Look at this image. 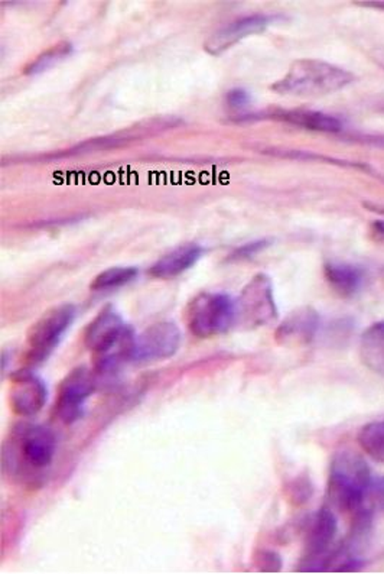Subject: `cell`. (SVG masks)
I'll return each mask as SVG.
<instances>
[{
  "instance_id": "7c38bea8",
  "label": "cell",
  "mask_w": 384,
  "mask_h": 574,
  "mask_svg": "<svg viewBox=\"0 0 384 574\" xmlns=\"http://www.w3.org/2000/svg\"><path fill=\"white\" fill-rule=\"evenodd\" d=\"M274 17L271 15L256 14L240 17L230 24L224 25L223 28L214 32L206 44L204 49L209 56H219L221 52L230 49L241 39L251 37V35L261 34L264 29L271 27Z\"/></svg>"
},
{
  "instance_id": "3957f363",
  "label": "cell",
  "mask_w": 384,
  "mask_h": 574,
  "mask_svg": "<svg viewBox=\"0 0 384 574\" xmlns=\"http://www.w3.org/2000/svg\"><path fill=\"white\" fill-rule=\"evenodd\" d=\"M353 81V74L321 59H296L272 90L281 96L319 97L336 93Z\"/></svg>"
},
{
  "instance_id": "484cf974",
  "label": "cell",
  "mask_w": 384,
  "mask_h": 574,
  "mask_svg": "<svg viewBox=\"0 0 384 574\" xmlns=\"http://www.w3.org/2000/svg\"><path fill=\"white\" fill-rule=\"evenodd\" d=\"M371 228H373V232L384 240V220H376Z\"/></svg>"
},
{
  "instance_id": "e0dca14e",
  "label": "cell",
  "mask_w": 384,
  "mask_h": 574,
  "mask_svg": "<svg viewBox=\"0 0 384 574\" xmlns=\"http://www.w3.org/2000/svg\"><path fill=\"white\" fill-rule=\"evenodd\" d=\"M360 357L364 367L384 377V322L374 323L361 335Z\"/></svg>"
},
{
  "instance_id": "30bf717a",
  "label": "cell",
  "mask_w": 384,
  "mask_h": 574,
  "mask_svg": "<svg viewBox=\"0 0 384 574\" xmlns=\"http://www.w3.org/2000/svg\"><path fill=\"white\" fill-rule=\"evenodd\" d=\"M181 345V330L174 322L154 323L141 335H136L133 359L136 364H151L169 359L176 355Z\"/></svg>"
},
{
  "instance_id": "4fadbf2b",
  "label": "cell",
  "mask_w": 384,
  "mask_h": 574,
  "mask_svg": "<svg viewBox=\"0 0 384 574\" xmlns=\"http://www.w3.org/2000/svg\"><path fill=\"white\" fill-rule=\"evenodd\" d=\"M319 324H321V320L315 308H298L278 325V329L274 332V340L281 346H306L315 339Z\"/></svg>"
},
{
  "instance_id": "ba28073f",
  "label": "cell",
  "mask_w": 384,
  "mask_h": 574,
  "mask_svg": "<svg viewBox=\"0 0 384 574\" xmlns=\"http://www.w3.org/2000/svg\"><path fill=\"white\" fill-rule=\"evenodd\" d=\"M278 317L273 285L266 273H256L237 300V320L247 329L268 324Z\"/></svg>"
},
{
  "instance_id": "5bb4252c",
  "label": "cell",
  "mask_w": 384,
  "mask_h": 574,
  "mask_svg": "<svg viewBox=\"0 0 384 574\" xmlns=\"http://www.w3.org/2000/svg\"><path fill=\"white\" fill-rule=\"evenodd\" d=\"M203 252V248L196 243L179 246L172 252L162 256L161 260H156L149 270V275L158 280H172V278L179 277L181 273L191 270L198 262Z\"/></svg>"
},
{
  "instance_id": "52a82bcc",
  "label": "cell",
  "mask_w": 384,
  "mask_h": 574,
  "mask_svg": "<svg viewBox=\"0 0 384 574\" xmlns=\"http://www.w3.org/2000/svg\"><path fill=\"white\" fill-rule=\"evenodd\" d=\"M97 387L96 372L89 367H74L59 382L55 412L67 426L76 424L84 415V405Z\"/></svg>"
},
{
  "instance_id": "5b68a950",
  "label": "cell",
  "mask_w": 384,
  "mask_h": 574,
  "mask_svg": "<svg viewBox=\"0 0 384 574\" xmlns=\"http://www.w3.org/2000/svg\"><path fill=\"white\" fill-rule=\"evenodd\" d=\"M186 319L199 339L226 335L237 322V302L224 292H201L187 307Z\"/></svg>"
},
{
  "instance_id": "277c9868",
  "label": "cell",
  "mask_w": 384,
  "mask_h": 574,
  "mask_svg": "<svg viewBox=\"0 0 384 574\" xmlns=\"http://www.w3.org/2000/svg\"><path fill=\"white\" fill-rule=\"evenodd\" d=\"M55 449L57 440L51 430L37 424H19L5 444L4 462L15 473L21 471V466L27 467V471H44L54 461Z\"/></svg>"
},
{
  "instance_id": "44dd1931",
  "label": "cell",
  "mask_w": 384,
  "mask_h": 574,
  "mask_svg": "<svg viewBox=\"0 0 384 574\" xmlns=\"http://www.w3.org/2000/svg\"><path fill=\"white\" fill-rule=\"evenodd\" d=\"M313 494V484L309 481L308 476H299L293 479L286 488V496L293 505H302L305 504Z\"/></svg>"
},
{
  "instance_id": "9a60e30c",
  "label": "cell",
  "mask_w": 384,
  "mask_h": 574,
  "mask_svg": "<svg viewBox=\"0 0 384 574\" xmlns=\"http://www.w3.org/2000/svg\"><path fill=\"white\" fill-rule=\"evenodd\" d=\"M324 272L328 284L341 297H353L363 287V270L351 263L326 262Z\"/></svg>"
},
{
  "instance_id": "d4e9b609",
  "label": "cell",
  "mask_w": 384,
  "mask_h": 574,
  "mask_svg": "<svg viewBox=\"0 0 384 574\" xmlns=\"http://www.w3.org/2000/svg\"><path fill=\"white\" fill-rule=\"evenodd\" d=\"M358 6H366V7H374V9H379V11H384V0H374V2H357Z\"/></svg>"
},
{
  "instance_id": "603a6c76",
  "label": "cell",
  "mask_w": 384,
  "mask_h": 574,
  "mask_svg": "<svg viewBox=\"0 0 384 574\" xmlns=\"http://www.w3.org/2000/svg\"><path fill=\"white\" fill-rule=\"evenodd\" d=\"M268 246V240H254V242L247 243V245H243L241 248H239V250H234L233 255L230 256V260H251L254 255H258L261 250H266Z\"/></svg>"
},
{
  "instance_id": "8fae6325",
  "label": "cell",
  "mask_w": 384,
  "mask_h": 574,
  "mask_svg": "<svg viewBox=\"0 0 384 574\" xmlns=\"http://www.w3.org/2000/svg\"><path fill=\"white\" fill-rule=\"evenodd\" d=\"M47 399V385L31 369H21L12 374L7 402L14 414L21 417L37 415L44 409Z\"/></svg>"
},
{
  "instance_id": "9c48e42d",
  "label": "cell",
  "mask_w": 384,
  "mask_h": 574,
  "mask_svg": "<svg viewBox=\"0 0 384 574\" xmlns=\"http://www.w3.org/2000/svg\"><path fill=\"white\" fill-rule=\"evenodd\" d=\"M336 528L338 523L333 509L324 506L316 512L306 529L305 553L299 564V571H325L326 558L333 551L331 546L336 540Z\"/></svg>"
},
{
  "instance_id": "ac0fdd59",
  "label": "cell",
  "mask_w": 384,
  "mask_h": 574,
  "mask_svg": "<svg viewBox=\"0 0 384 574\" xmlns=\"http://www.w3.org/2000/svg\"><path fill=\"white\" fill-rule=\"evenodd\" d=\"M357 439L373 461L384 464V421L368 422L360 430Z\"/></svg>"
},
{
  "instance_id": "2e32d148",
  "label": "cell",
  "mask_w": 384,
  "mask_h": 574,
  "mask_svg": "<svg viewBox=\"0 0 384 574\" xmlns=\"http://www.w3.org/2000/svg\"><path fill=\"white\" fill-rule=\"evenodd\" d=\"M279 121L288 122L292 125L301 126L309 131L336 133L343 129V122L336 116L323 112L314 111H281L272 114Z\"/></svg>"
},
{
  "instance_id": "8992f818",
  "label": "cell",
  "mask_w": 384,
  "mask_h": 574,
  "mask_svg": "<svg viewBox=\"0 0 384 574\" xmlns=\"http://www.w3.org/2000/svg\"><path fill=\"white\" fill-rule=\"evenodd\" d=\"M76 319V307L59 304L49 308L27 330L25 360L29 365H39L51 356L62 335Z\"/></svg>"
},
{
  "instance_id": "7402d4cb",
  "label": "cell",
  "mask_w": 384,
  "mask_h": 574,
  "mask_svg": "<svg viewBox=\"0 0 384 574\" xmlns=\"http://www.w3.org/2000/svg\"><path fill=\"white\" fill-rule=\"evenodd\" d=\"M281 556L274 551L263 550L256 554V568L263 573H278L282 570Z\"/></svg>"
},
{
  "instance_id": "6da1fadb",
  "label": "cell",
  "mask_w": 384,
  "mask_h": 574,
  "mask_svg": "<svg viewBox=\"0 0 384 574\" xmlns=\"http://www.w3.org/2000/svg\"><path fill=\"white\" fill-rule=\"evenodd\" d=\"M84 343L93 356V369L100 377L116 374L133 359L136 335L113 305H107L90 323Z\"/></svg>"
},
{
  "instance_id": "ffe728a7",
  "label": "cell",
  "mask_w": 384,
  "mask_h": 574,
  "mask_svg": "<svg viewBox=\"0 0 384 574\" xmlns=\"http://www.w3.org/2000/svg\"><path fill=\"white\" fill-rule=\"evenodd\" d=\"M72 52V46L69 42H59L52 48L47 49L42 52L41 56L32 61L31 64H27L25 67V74L27 76H35V74H41L47 69H52L55 64H59L61 59L67 58Z\"/></svg>"
},
{
  "instance_id": "cb8c5ba5",
  "label": "cell",
  "mask_w": 384,
  "mask_h": 574,
  "mask_svg": "<svg viewBox=\"0 0 384 574\" xmlns=\"http://www.w3.org/2000/svg\"><path fill=\"white\" fill-rule=\"evenodd\" d=\"M226 101L229 104V108L240 111V109L247 108L251 104V93L244 90V89H233V90L226 94Z\"/></svg>"
},
{
  "instance_id": "d6986e66",
  "label": "cell",
  "mask_w": 384,
  "mask_h": 574,
  "mask_svg": "<svg viewBox=\"0 0 384 574\" xmlns=\"http://www.w3.org/2000/svg\"><path fill=\"white\" fill-rule=\"evenodd\" d=\"M137 268L134 267H113L100 272L91 281L90 288L93 291L113 290V288L124 287L137 277Z\"/></svg>"
},
{
  "instance_id": "7a4b0ae2",
  "label": "cell",
  "mask_w": 384,
  "mask_h": 574,
  "mask_svg": "<svg viewBox=\"0 0 384 574\" xmlns=\"http://www.w3.org/2000/svg\"><path fill=\"white\" fill-rule=\"evenodd\" d=\"M371 482L373 474L368 462L353 450H343L334 457L329 469L326 488L329 504L354 516L366 506Z\"/></svg>"
}]
</instances>
